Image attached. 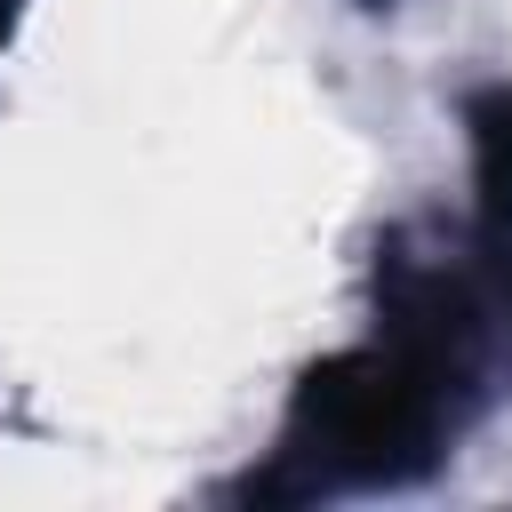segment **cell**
<instances>
[{
	"label": "cell",
	"instance_id": "3957f363",
	"mask_svg": "<svg viewBox=\"0 0 512 512\" xmlns=\"http://www.w3.org/2000/svg\"><path fill=\"white\" fill-rule=\"evenodd\" d=\"M8 16H16V0H0V32H8Z\"/></svg>",
	"mask_w": 512,
	"mask_h": 512
},
{
	"label": "cell",
	"instance_id": "7a4b0ae2",
	"mask_svg": "<svg viewBox=\"0 0 512 512\" xmlns=\"http://www.w3.org/2000/svg\"><path fill=\"white\" fill-rule=\"evenodd\" d=\"M472 168H480V224L488 240L512 232V88L472 96Z\"/></svg>",
	"mask_w": 512,
	"mask_h": 512
},
{
	"label": "cell",
	"instance_id": "6da1fadb",
	"mask_svg": "<svg viewBox=\"0 0 512 512\" xmlns=\"http://www.w3.org/2000/svg\"><path fill=\"white\" fill-rule=\"evenodd\" d=\"M464 344L448 336H416V328H384L376 344L328 360L304 376L288 440L272 456L264 480H248V496H328V488H360V480H408L440 456L456 400H464Z\"/></svg>",
	"mask_w": 512,
	"mask_h": 512
}]
</instances>
